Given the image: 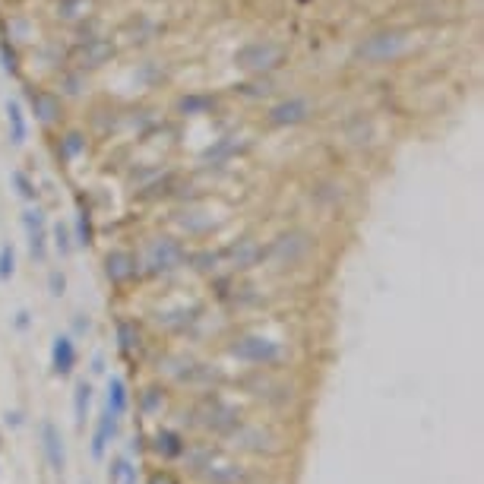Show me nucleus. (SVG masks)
<instances>
[{"mask_svg": "<svg viewBox=\"0 0 484 484\" xmlns=\"http://www.w3.org/2000/svg\"><path fill=\"white\" fill-rule=\"evenodd\" d=\"M408 45H412V29H380L364 41H358L355 57L364 64H386L405 54Z\"/></svg>", "mask_w": 484, "mask_h": 484, "instance_id": "1", "label": "nucleus"}, {"mask_svg": "<svg viewBox=\"0 0 484 484\" xmlns=\"http://www.w3.org/2000/svg\"><path fill=\"white\" fill-rule=\"evenodd\" d=\"M285 57H288V51L282 45H276V41H266V39L247 41V45H241L234 51V64L247 73H273L285 64Z\"/></svg>", "mask_w": 484, "mask_h": 484, "instance_id": "2", "label": "nucleus"}, {"mask_svg": "<svg viewBox=\"0 0 484 484\" xmlns=\"http://www.w3.org/2000/svg\"><path fill=\"white\" fill-rule=\"evenodd\" d=\"M184 263H187V251L174 238H156L146 247V256H143V266L149 276H168L174 269H181Z\"/></svg>", "mask_w": 484, "mask_h": 484, "instance_id": "3", "label": "nucleus"}, {"mask_svg": "<svg viewBox=\"0 0 484 484\" xmlns=\"http://www.w3.org/2000/svg\"><path fill=\"white\" fill-rule=\"evenodd\" d=\"M231 355L238 361L247 364H263V368H273V364L282 361L285 348L278 342L266 339V336H241V339L231 342Z\"/></svg>", "mask_w": 484, "mask_h": 484, "instance_id": "4", "label": "nucleus"}, {"mask_svg": "<svg viewBox=\"0 0 484 484\" xmlns=\"http://www.w3.org/2000/svg\"><path fill=\"white\" fill-rule=\"evenodd\" d=\"M311 114H313L311 99L295 95V99H285L269 108V123H273V127H298V123L311 121Z\"/></svg>", "mask_w": 484, "mask_h": 484, "instance_id": "5", "label": "nucleus"}, {"mask_svg": "<svg viewBox=\"0 0 484 484\" xmlns=\"http://www.w3.org/2000/svg\"><path fill=\"white\" fill-rule=\"evenodd\" d=\"M23 228H26V241H29V253L32 260L45 263L48 260V222H45V212L39 206L26 209L23 212Z\"/></svg>", "mask_w": 484, "mask_h": 484, "instance_id": "6", "label": "nucleus"}, {"mask_svg": "<svg viewBox=\"0 0 484 484\" xmlns=\"http://www.w3.org/2000/svg\"><path fill=\"white\" fill-rule=\"evenodd\" d=\"M73 54H76L79 70H99L101 64H108L114 57V45L111 39H83Z\"/></svg>", "mask_w": 484, "mask_h": 484, "instance_id": "7", "label": "nucleus"}, {"mask_svg": "<svg viewBox=\"0 0 484 484\" xmlns=\"http://www.w3.org/2000/svg\"><path fill=\"white\" fill-rule=\"evenodd\" d=\"M41 450H45V459L54 475H64L67 468V450H64V437L61 428L54 421H41Z\"/></svg>", "mask_w": 484, "mask_h": 484, "instance_id": "8", "label": "nucleus"}, {"mask_svg": "<svg viewBox=\"0 0 484 484\" xmlns=\"http://www.w3.org/2000/svg\"><path fill=\"white\" fill-rule=\"evenodd\" d=\"M105 276L111 285H127L139 276V260L130 251H111L105 256Z\"/></svg>", "mask_w": 484, "mask_h": 484, "instance_id": "9", "label": "nucleus"}, {"mask_svg": "<svg viewBox=\"0 0 484 484\" xmlns=\"http://www.w3.org/2000/svg\"><path fill=\"white\" fill-rule=\"evenodd\" d=\"M307 251H311V234L307 231H288L269 247V253L278 256L282 263H298Z\"/></svg>", "mask_w": 484, "mask_h": 484, "instance_id": "10", "label": "nucleus"}, {"mask_svg": "<svg viewBox=\"0 0 484 484\" xmlns=\"http://www.w3.org/2000/svg\"><path fill=\"white\" fill-rule=\"evenodd\" d=\"M76 368V346H73L70 336H54L51 339V370L57 377H70Z\"/></svg>", "mask_w": 484, "mask_h": 484, "instance_id": "11", "label": "nucleus"}, {"mask_svg": "<svg viewBox=\"0 0 484 484\" xmlns=\"http://www.w3.org/2000/svg\"><path fill=\"white\" fill-rule=\"evenodd\" d=\"M29 95V105H32L35 117H39L41 123H54L61 121V99H57L54 92L48 89H39V86H32V89H26Z\"/></svg>", "mask_w": 484, "mask_h": 484, "instance_id": "12", "label": "nucleus"}, {"mask_svg": "<svg viewBox=\"0 0 484 484\" xmlns=\"http://www.w3.org/2000/svg\"><path fill=\"white\" fill-rule=\"evenodd\" d=\"M117 421H121V418H114L108 408L99 415V421H95V434H92V456L95 459H105L108 443L117 437Z\"/></svg>", "mask_w": 484, "mask_h": 484, "instance_id": "13", "label": "nucleus"}, {"mask_svg": "<svg viewBox=\"0 0 484 484\" xmlns=\"http://www.w3.org/2000/svg\"><path fill=\"white\" fill-rule=\"evenodd\" d=\"M241 152V146H238V139L234 136H225V139H216V143L209 146L206 152H203V165H216V168H222L228 158H234Z\"/></svg>", "mask_w": 484, "mask_h": 484, "instance_id": "14", "label": "nucleus"}, {"mask_svg": "<svg viewBox=\"0 0 484 484\" xmlns=\"http://www.w3.org/2000/svg\"><path fill=\"white\" fill-rule=\"evenodd\" d=\"M108 412H111L114 418H121V415H127V408H130V393H127V383H123L121 377H108Z\"/></svg>", "mask_w": 484, "mask_h": 484, "instance_id": "15", "label": "nucleus"}, {"mask_svg": "<svg viewBox=\"0 0 484 484\" xmlns=\"http://www.w3.org/2000/svg\"><path fill=\"white\" fill-rule=\"evenodd\" d=\"M6 127H10V143L13 146H23L29 136V123L23 114V105L19 101H6Z\"/></svg>", "mask_w": 484, "mask_h": 484, "instance_id": "16", "label": "nucleus"}, {"mask_svg": "<svg viewBox=\"0 0 484 484\" xmlns=\"http://www.w3.org/2000/svg\"><path fill=\"white\" fill-rule=\"evenodd\" d=\"M95 6H99V0H61V4H57V19L76 23V19L92 16Z\"/></svg>", "mask_w": 484, "mask_h": 484, "instance_id": "17", "label": "nucleus"}, {"mask_svg": "<svg viewBox=\"0 0 484 484\" xmlns=\"http://www.w3.org/2000/svg\"><path fill=\"white\" fill-rule=\"evenodd\" d=\"M156 450L161 453L165 459H181L184 456V450H187V443H184V437L178 434V430H158L156 434Z\"/></svg>", "mask_w": 484, "mask_h": 484, "instance_id": "18", "label": "nucleus"}, {"mask_svg": "<svg viewBox=\"0 0 484 484\" xmlns=\"http://www.w3.org/2000/svg\"><path fill=\"white\" fill-rule=\"evenodd\" d=\"M92 408V383L89 380H79L76 390H73V415H76V428H83L86 418Z\"/></svg>", "mask_w": 484, "mask_h": 484, "instance_id": "19", "label": "nucleus"}, {"mask_svg": "<svg viewBox=\"0 0 484 484\" xmlns=\"http://www.w3.org/2000/svg\"><path fill=\"white\" fill-rule=\"evenodd\" d=\"M231 256H234V266H238V269H247V266H253L256 260H263V256H266V251H263V247H256L253 241H238V244L231 247Z\"/></svg>", "mask_w": 484, "mask_h": 484, "instance_id": "20", "label": "nucleus"}, {"mask_svg": "<svg viewBox=\"0 0 484 484\" xmlns=\"http://www.w3.org/2000/svg\"><path fill=\"white\" fill-rule=\"evenodd\" d=\"M178 108L184 114H212L218 108V99L216 95H187L178 101Z\"/></svg>", "mask_w": 484, "mask_h": 484, "instance_id": "21", "label": "nucleus"}, {"mask_svg": "<svg viewBox=\"0 0 484 484\" xmlns=\"http://www.w3.org/2000/svg\"><path fill=\"white\" fill-rule=\"evenodd\" d=\"M79 152H86V136L79 133V130H70V133L61 136V143H57V156L61 161H73L79 156Z\"/></svg>", "mask_w": 484, "mask_h": 484, "instance_id": "22", "label": "nucleus"}, {"mask_svg": "<svg viewBox=\"0 0 484 484\" xmlns=\"http://www.w3.org/2000/svg\"><path fill=\"white\" fill-rule=\"evenodd\" d=\"M73 244H79V247H92L95 244L92 212L86 206H79V212H76V238H73Z\"/></svg>", "mask_w": 484, "mask_h": 484, "instance_id": "23", "label": "nucleus"}, {"mask_svg": "<svg viewBox=\"0 0 484 484\" xmlns=\"http://www.w3.org/2000/svg\"><path fill=\"white\" fill-rule=\"evenodd\" d=\"M108 481L111 484H136V465L130 459L117 456L111 462V468H108Z\"/></svg>", "mask_w": 484, "mask_h": 484, "instance_id": "24", "label": "nucleus"}, {"mask_svg": "<svg viewBox=\"0 0 484 484\" xmlns=\"http://www.w3.org/2000/svg\"><path fill=\"white\" fill-rule=\"evenodd\" d=\"M0 67L10 76H19V51L10 39H0Z\"/></svg>", "mask_w": 484, "mask_h": 484, "instance_id": "25", "label": "nucleus"}, {"mask_svg": "<svg viewBox=\"0 0 484 484\" xmlns=\"http://www.w3.org/2000/svg\"><path fill=\"white\" fill-rule=\"evenodd\" d=\"M139 346V333H136V326L133 323H117V348H121V355H130Z\"/></svg>", "mask_w": 484, "mask_h": 484, "instance_id": "26", "label": "nucleus"}, {"mask_svg": "<svg viewBox=\"0 0 484 484\" xmlns=\"http://www.w3.org/2000/svg\"><path fill=\"white\" fill-rule=\"evenodd\" d=\"M10 181H13V187H16V193L23 196L26 203H35V200H39V187H35V181L29 178L26 171H13V174H10Z\"/></svg>", "mask_w": 484, "mask_h": 484, "instance_id": "27", "label": "nucleus"}, {"mask_svg": "<svg viewBox=\"0 0 484 484\" xmlns=\"http://www.w3.org/2000/svg\"><path fill=\"white\" fill-rule=\"evenodd\" d=\"M13 273H16V251L13 244H4L0 247V282H6Z\"/></svg>", "mask_w": 484, "mask_h": 484, "instance_id": "28", "label": "nucleus"}, {"mask_svg": "<svg viewBox=\"0 0 484 484\" xmlns=\"http://www.w3.org/2000/svg\"><path fill=\"white\" fill-rule=\"evenodd\" d=\"M54 251L61 253V256H67L73 251V234H70V228L64 222L54 225Z\"/></svg>", "mask_w": 484, "mask_h": 484, "instance_id": "29", "label": "nucleus"}, {"mask_svg": "<svg viewBox=\"0 0 484 484\" xmlns=\"http://www.w3.org/2000/svg\"><path fill=\"white\" fill-rule=\"evenodd\" d=\"M187 260L193 263L196 273H212V269H216V263H218V253L203 251V253H196V256H187Z\"/></svg>", "mask_w": 484, "mask_h": 484, "instance_id": "30", "label": "nucleus"}, {"mask_svg": "<svg viewBox=\"0 0 484 484\" xmlns=\"http://www.w3.org/2000/svg\"><path fill=\"white\" fill-rule=\"evenodd\" d=\"M48 291H51V298H64V295H67V276H64L61 269H51V273H48Z\"/></svg>", "mask_w": 484, "mask_h": 484, "instance_id": "31", "label": "nucleus"}, {"mask_svg": "<svg viewBox=\"0 0 484 484\" xmlns=\"http://www.w3.org/2000/svg\"><path fill=\"white\" fill-rule=\"evenodd\" d=\"M234 92L247 95V99H260V95L269 92V86L266 83H241V86H234Z\"/></svg>", "mask_w": 484, "mask_h": 484, "instance_id": "32", "label": "nucleus"}, {"mask_svg": "<svg viewBox=\"0 0 484 484\" xmlns=\"http://www.w3.org/2000/svg\"><path fill=\"white\" fill-rule=\"evenodd\" d=\"M158 405H161V393L158 390H149V393L143 395V408H146V412H156Z\"/></svg>", "mask_w": 484, "mask_h": 484, "instance_id": "33", "label": "nucleus"}, {"mask_svg": "<svg viewBox=\"0 0 484 484\" xmlns=\"http://www.w3.org/2000/svg\"><path fill=\"white\" fill-rule=\"evenodd\" d=\"M13 326H16L19 333H26V329L32 326V313H29V311H19V313H16V320H13Z\"/></svg>", "mask_w": 484, "mask_h": 484, "instance_id": "34", "label": "nucleus"}, {"mask_svg": "<svg viewBox=\"0 0 484 484\" xmlns=\"http://www.w3.org/2000/svg\"><path fill=\"white\" fill-rule=\"evenodd\" d=\"M89 317H86V313H76V317H73V329H76V333H89Z\"/></svg>", "mask_w": 484, "mask_h": 484, "instance_id": "35", "label": "nucleus"}, {"mask_svg": "<svg viewBox=\"0 0 484 484\" xmlns=\"http://www.w3.org/2000/svg\"><path fill=\"white\" fill-rule=\"evenodd\" d=\"M149 484H178V481H174L168 472H158V475H152L149 478Z\"/></svg>", "mask_w": 484, "mask_h": 484, "instance_id": "36", "label": "nucleus"}, {"mask_svg": "<svg viewBox=\"0 0 484 484\" xmlns=\"http://www.w3.org/2000/svg\"><path fill=\"white\" fill-rule=\"evenodd\" d=\"M4 421L10 424V428H19V424H23V415H19V412H6V415H4Z\"/></svg>", "mask_w": 484, "mask_h": 484, "instance_id": "37", "label": "nucleus"}, {"mask_svg": "<svg viewBox=\"0 0 484 484\" xmlns=\"http://www.w3.org/2000/svg\"><path fill=\"white\" fill-rule=\"evenodd\" d=\"M92 373H105V358H101V355L92 358Z\"/></svg>", "mask_w": 484, "mask_h": 484, "instance_id": "38", "label": "nucleus"}]
</instances>
